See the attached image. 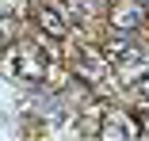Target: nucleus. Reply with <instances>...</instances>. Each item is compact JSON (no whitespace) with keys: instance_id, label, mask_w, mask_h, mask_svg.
Here are the masks:
<instances>
[{"instance_id":"1","label":"nucleus","mask_w":149,"mask_h":141,"mask_svg":"<svg viewBox=\"0 0 149 141\" xmlns=\"http://www.w3.org/2000/svg\"><path fill=\"white\" fill-rule=\"evenodd\" d=\"M4 61H8V73L19 76V80H46L50 73V57H46V50L38 46H27V42H12L4 46Z\"/></svg>"},{"instance_id":"2","label":"nucleus","mask_w":149,"mask_h":141,"mask_svg":"<svg viewBox=\"0 0 149 141\" xmlns=\"http://www.w3.org/2000/svg\"><path fill=\"white\" fill-rule=\"evenodd\" d=\"M145 15H149V12H145L141 0H115V4L107 8V23H111L115 35H134V31H141Z\"/></svg>"},{"instance_id":"3","label":"nucleus","mask_w":149,"mask_h":141,"mask_svg":"<svg viewBox=\"0 0 149 141\" xmlns=\"http://www.w3.org/2000/svg\"><path fill=\"white\" fill-rule=\"evenodd\" d=\"M31 19H35V27H38V31H42L46 38H54V42L69 35V23H65V15L57 12V8L50 4V0H35V4H31Z\"/></svg>"},{"instance_id":"4","label":"nucleus","mask_w":149,"mask_h":141,"mask_svg":"<svg viewBox=\"0 0 149 141\" xmlns=\"http://www.w3.org/2000/svg\"><path fill=\"white\" fill-rule=\"evenodd\" d=\"M69 69H73V76L84 80V84H100V80L107 76V61L100 57L96 50H77L73 61H69Z\"/></svg>"},{"instance_id":"5","label":"nucleus","mask_w":149,"mask_h":141,"mask_svg":"<svg viewBox=\"0 0 149 141\" xmlns=\"http://www.w3.org/2000/svg\"><path fill=\"white\" fill-rule=\"evenodd\" d=\"M103 133L107 137H141V126H134V115H126V111H107L103 118Z\"/></svg>"},{"instance_id":"6","label":"nucleus","mask_w":149,"mask_h":141,"mask_svg":"<svg viewBox=\"0 0 149 141\" xmlns=\"http://www.w3.org/2000/svg\"><path fill=\"white\" fill-rule=\"evenodd\" d=\"M130 88H134V92H138V95H141L145 103H149V69H145V73H141V76H138L134 84H130Z\"/></svg>"}]
</instances>
